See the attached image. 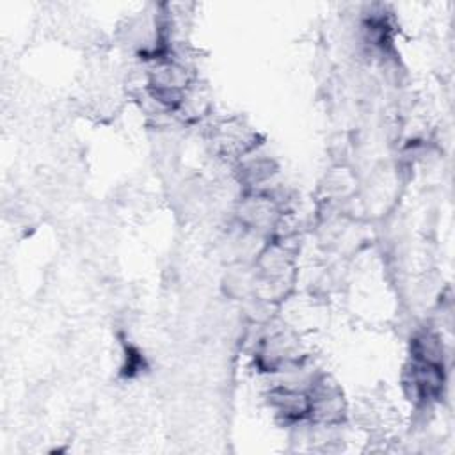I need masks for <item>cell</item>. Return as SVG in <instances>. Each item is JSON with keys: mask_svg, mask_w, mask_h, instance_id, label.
<instances>
[{"mask_svg": "<svg viewBox=\"0 0 455 455\" xmlns=\"http://www.w3.org/2000/svg\"><path fill=\"white\" fill-rule=\"evenodd\" d=\"M268 405L284 421L297 423L309 418V395L290 386H275L268 391Z\"/></svg>", "mask_w": 455, "mask_h": 455, "instance_id": "cell-1", "label": "cell"}, {"mask_svg": "<svg viewBox=\"0 0 455 455\" xmlns=\"http://www.w3.org/2000/svg\"><path fill=\"white\" fill-rule=\"evenodd\" d=\"M275 172V165L270 158H251L240 164V181L247 187H258L272 178Z\"/></svg>", "mask_w": 455, "mask_h": 455, "instance_id": "cell-2", "label": "cell"}]
</instances>
